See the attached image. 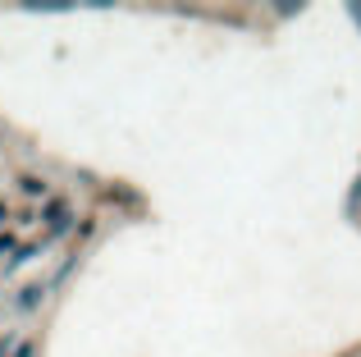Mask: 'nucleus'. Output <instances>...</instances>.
Returning a JSON list of instances; mask_svg holds the SVG:
<instances>
[{
	"label": "nucleus",
	"mask_w": 361,
	"mask_h": 357,
	"mask_svg": "<svg viewBox=\"0 0 361 357\" xmlns=\"http://www.w3.org/2000/svg\"><path fill=\"white\" fill-rule=\"evenodd\" d=\"M352 19H357V23H361V5H352Z\"/></svg>",
	"instance_id": "1"
}]
</instances>
